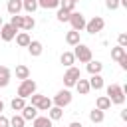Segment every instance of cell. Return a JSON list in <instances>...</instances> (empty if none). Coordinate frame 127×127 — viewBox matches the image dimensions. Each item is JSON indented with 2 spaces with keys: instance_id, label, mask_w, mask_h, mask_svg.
<instances>
[{
  "instance_id": "34",
  "label": "cell",
  "mask_w": 127,
  "mask_h": 127,
  "mask_svg": "<svg viewBox=\"0 0 127 127\" xmlns=\"http://www.w3.org/2000/svg\"><path fill=\"white\" fill-rule=\"evenodd\" d=\"M42 97H44V95H42V93H36V91H34V93H32V95H30V101H32V103H30V105H34V107H36V109H38V103H40V101H42Z\"/></svg>"
},
{
  "instance_id": "19",
  "label": "cell",
  "mask_w": 127,
  "mask_h": 127,
  "mask_svg": "<svg viewBox=\"0 0 127 127\" xmlns=\"http://www.w3.org/2000/svg\"><path fill=\"white\" fill-rule=\"evenodd\" d=\"M89 119H91V123H101V121L105 119V113H103L101 109L93 107V109L89 111Z\"/></svg>"
},
{
  "instance_id": "35",
  "label": "cell",
  "mask_w": 127,
  "mask_h": 127,
  "mask_svg": "<svg viewBox=\"0 0 127 127\" xmlns=\"http://www.w3.org/2000/svg\"><path fill=\"white\" fill-rule=\"evenodd\" d=\"M117 42H119V46H121V48H125V46H127V34H125V32H121V34L117 36Z\"/></svg>"
},
{
  "instance_id": "40",
  "label": "cell",
  "mask_w": 127,
  "mask_h": 127,
  "mask_svg": "<svg viewBox=\"0 0 127 127\" xmlns=\"http://www.w3.org/2000/svg\"><path fill=\"white\" fill-rule=\"evenodd\" d=\"M69 127H83L81 123H77V121H73V123H69Z\"/></svg>"
},
{
  "instance_id": "15",
  "label": "cell",
  "mask_w": 127,
  "mask_h": 127,
  "mask_svg": "<svg viewBox=\"0 0 127 127\" xmlns=\"http://www.w3.org/2000/svg\"><path fill=\"white\" fill-rule=\"evenodd\" d=\"M32 123H34V127H54V121L50 117H40V115H36L32 119Z\"/></svg>"
},
{
  "instance_id": "24",
  "label": "cell",
  "mask_w": 127,
  "mask_h": 127,
  "mask_svg": "<svg viewBox=\"0 0 127 127\" xmlns=\"http://www.w3.org/2000/svg\"><path fill=\"white\" fill-rule=\"evenodd\" d=\"M38 8V2L36 0H22V10H26L28 14H34Z\"/></svg>"
},
{
  "instance_id": "29",
  "label": "cell",
  "mask_w": 127,
  "mask_h": 127,
  "mask_svg": "<svg viewBox=\"0 0 127 127\" xmlns=\"http://www.w3.org/2000/svg\"><path fill=\"white\" fill-rule=\"evenodd\" d=\"M52 105H54V103H52V99H50L48 95H44V97H42V101L38 103V111H48Z\"/></svg>"
},
{
  "instance_id": "11",
  "label": "cell",
  "mask_w": 127,
  "mask_h": 127,
  "mask_svg": "<svg viewBox=\"0 0 127 127\" xmlns=\"http://www.w3.org/2000/svg\"><path fill=\"white\" fill-rule=\"evenodd\" d=\"M14 38H16V44H18L20 48H28V44L32 42V38H30V34H28V32H18Z\"/></svg>"
},
{
  "instance_id": "28",
  "label": "cell",
  "mask_w": 127,
  "mask_h": 127,
  "mask_svg": "<svg viewBox=\"0 0 127 127\" xmlns=\"http://www.w3.org/2000/svg\"><path fill=\"white\" fill-rule=\"evenodd\" d=\"M123 56H127V52H125V48H121V46H117V48H113L111 50V58L115 60V62H119Z\"/></svg>"
},
{
  "instance_id": "12",
  "label": "cell",
  "mask_w": 127,
  "mask_h": 127,
  "mask_svg": "<svg viewBox=\"0 0 127 127\" xmlns=\"http://www.w3.org/2000/svg\"><path fill=\"white\" fill-rule=\"evenodd\" d=\"M87 81H89V87L91 89H95V91L97 89H103V77H101V73H93Z\"/></svg>"
},
{
  "instance_id": "30",
  "label": "cell",
  "mask_w": 127,
  "mask_h": 127,
  "mask_svg": "<svg viewBox=\"0 0 127 127\" xmlns=\"http://www.w3.org/2000/svg\"><path fill=\"white\" fill-rule=\"evenodd\" d=\"M24 123H26V119H24L22 115H14V117H10V127H24Z\"/></svg>"
},
{
  "instance_id": "5",
  "label": "cell",
  "mask_w": 127,
  "mask_h": 127,
  "mask_svg": "<svg viewBox=\"0 0 127 127\" xmlns=\"http://www.w3.org/2000/svg\"><path fill=\"white\" fill-rule=\"evenodd\" d=\"M69 24H71V30H75V32H81L83 28H85V16L81 14V12H71L69 14V20H67Z\"/></svg>"
},
{
  "instance_id": "3",
  "label": "cell",
  "mask_w": 127,
  "mask_h": 127,
  "mask_svg": "<svg viewBox=\"0 0 127 127\" xmlns=\"http://www.w3.org/2000/svg\"><path fill=\"white\" fill-rule=\"evenodd\" d=\"M73 48H75V50H73V56H75V60H79L81 64H87L89 60H93V58H91V50H89L85 44L79 42V44H75Z\"/></svg>"
},
{
  "instance_id": "31",
  "label": "cell",
  "mask_w": 127,
  "mask_h": 127,
  "mask_svg": "<svg viewBox=\"0 0 127 127\" xmlns=\"http://www.w3.org/2000/svg\"><path fill=\"white\" fill-rule=\"evenodd\" d=\"M69 14H71L69 10H65V8H60L56 16H58V20H60V22H67V20H69Z\"/></svg>"
},
{
  "instance_id": "17",
  "label": "cell",
  "mask_w": 127,
  "mask_h": 127,
  "mask_svg": "<svg viewBox=\"0 0 127 127\" xmlns=\"http://www.w3.org/2000/svg\"><path fill=\"white\" fill-rule=\"evenodd\" d=\"M48 117H50L52 121H58V119H62V117H64V109H62V107H58V105H52V107L48 109Z\"/></svg>"
},
{
  "instance_id": "13",
  "label": "cell",
  "mask_w": 127,
  "mask_h": 127,
  "mask_svg": "<svg viewBox=\"0 0 127 127\" xmlns=\"http://www.w3.org/2000/svg\"><path fill=\"white\" fill-rule=\"evenodd\" d=\"M73 87L77 89V93H79V95H87V93H89V89H91V87H89V81H87V79H81V77L75 81V85H73Z\"/></svg>"
},
{
  "instance_id": "41",
  "label": "cell",
  "mask_w": 127,
  "mask_h": 127,
  "mask_svg": "<svg viewBox=\"0 0 127 127\" xmlns=\"http://www.w3.org/2000/svg\"><path fill=\"white\" fill-rule=\"evenodd\" d=\"M2 111H4V103L0 101V113H2Z\"/></svg>"
},
{
  "instance_id": "20",
  "label": "cell",
  "mask_w": 127,
  "mask_h": 127,
  "mask_svg": "<svg viewBox=\"0 0 127 127\" xmlns=\"http://www.w3.org/2000/svg\"><path fill=\"white\" fill-rule=\"evenodd\" d=\"M60 62H62L65 67L73 65V64H75V56H73V52H64V54H62V58H60Z\"/></svg>"
},
{
  "instance_id": "42",
  "label": "cell",
  "mask_w": 127,
  "mask_h": 127,
  "mask_svg": "<svg viewBox=\"0 0 127 127\" xmlns=\"http://www.w3.org/2000/svg\"><path fill=\"white\" fill-rule=\"evenodd\" d=\"M0 26H2V16H0Z\"/></svg>"
},
{
  "instance_id": "39",
  "label": "cell",
  "mask_w": 127,
  "mask_h": 127,
  "mask_svg": "<svg viewBox=\"0 0 127 127\" xmlns=\"http://www.w3.org/2000/svg\"><path fill=\"white\" fill-rule=\"evenodd\" d=\"M121 119H125V121H127V109H123V111H121Z\"/></svg>"
},
{
  "instance_id": "37",
  "label": "cell",
  "mask_w": 127,
  "mask_h": 127,
  "mask_svg": "<svg viewBox=\"0 0 127 127\" xmlns=\"http://www.w3.org/2000/svg\"><path fill=\"white\" fill-rule=\"evenodd\" d=\"M0 127H10V119L2 113H0Z\"/></svg>"
},
{
  "instance_id": "23",
  "label": "cell",
  "mask_w": 127,
  "mask_h": 127,
  "mask_svg": "<svg viewBox=\"0 0 127 127\" xmlns=\"http://www.w3.org/2000/svg\"><path fill=\"white\" fill-rule=\"evenodd\" d=\"M34 26H36V20L32 18V14L30 16H22V30L24 32H30Z\"/></svg>"
},
{
  "instance_id": "10",
  "label": "cell",
  "mask_w": 127,
  "mask_h": 127,
  "mask_svg": "<svg viewBox=\"0 0 127 127\" xmlns=\"http://www.w3.org/2000/svg\"><path fill=\"white\" fill-rule=\"evenodd\" d=\"M6 10H8V14H10V16L20 14V12H22V0H8Z\"/></svg>"
},
{
  "instance_id": "36",
  "label": "cell",
  "mask_w": 127,
  "mask_h": 127,
  "mask_svg": "<svg viewBox=\"0 0 127 127\" xmlns=\"http://www.w3.org/2000/svg\"><path fill=\"white\" fill-rule=\"evenodd\" d=\"M105 6L109 10H117L119 8V0H105Z\"/></svg>"
},
{
  "instance_id": "9",
  "label": "cell",
  "mask_w": 127,
  "mask_h": 127,
  "mask_svg": "<svg viewBox=\"0 0 127 127\" xmlns=\"http://www.w3.org/2000/svg\"><path fill=\"white\" fill-rule=\"evenodd\" d=\"M28 52H30V56H32V58H38V56H42V52H44V46H42V42H40V40H32V42L28 44Z\"/></svg>"
},
{
  "instance_id": "27",
  "label": "cell",
  "mask_w": 127,
  "mask_h": 127,
  "mask_svg": "<svg viewBox=\"0 0 127 127\" xmlns=\"http://www.w3.org/2000/svg\"><path fill=\"white\" fill-rule=\"evenodd\" d=\"M24 105H26V99H24V97H14V99L10 101V107H12L14 111H22Z\"/></svg>"
},
{
  "instance_id": "26",
  "label": "cell",
  "mask_w": 127,
  "mask_h": 127,
  "mask_svg": "<svg viewBox=\"0 0 127 127\" xmlns=\"http://www.w3.org/2000/svg\"><path fill=\"white\" fill-rule=\"evenodd\" d=\"M36 2H38L40 8H46V10H50V8H60V0H36Z\"/></svg>"
},
{
  "instance_id": "14",
  "label": "cell",
  "mask_w": 127,
  "mask_h": 127,
  "mask_svg": "<svg viewBox=\"0 0 127 127\" xmlns=\"http://www.w3.org/2000/svg\"><path fill=\"white\" fill-rule=\"evenodd\" d=\"M10 75H12L10 67H6V65H0V87H6V85L10 83Z\"/></svg>"
},
{
  "instance_id": "32",
  "label": "cell",
  "mask_w": 127,
  "mask_h": 127,
  "mask_svg": "<svg viewBox=\"0 0 127 127\" xmlns=\"http://www.w3.org/2000/svg\"><path fill=\"white\" fill-rule=\"evenodd\" d=\"M10 24H12L16 30H20V28H22V16H20V14H14V16L10 18Z\"/></svg>"
},
{
  "instance_id": "18",
  "label": "cell",
  "mask_w": 127,
  "mask_h": 127,
  "mask_svg": "<svg viewBox=\"0 0 127 127\" xmlns=\"http://www.w3.org/2000/svg\"><path fill=\"white\" fill-rule=\"evenodd\" d=\"M101 69H103V64L101 62H97V60H89L87 62V71L93 75V73H101Z\"/></svg>"
},
{
  "instance_id": "16",
  "label": "cell",
  "mask_w": 127,
  "mask_h": 127,
  "mask_svg": "<svg viewBox=\"0 0 127 127\" xmlns=\"http://www.w3.org/2000/svg\"><path fill=\"white\" fill-rule=\"evenodd\" d=\"M36 115H38V109H36L34 105H24V109H22V117H24L26 121H32Z\"/></svg>"
},
{
  "instance_id": "8",
  "label": "cell",
  "mask_w": 127,
  "mask_h": 127,
  "mask_svg": "<svg viewBox=\"0 0 127 127\" xmlns=\"http://www.w3.org/2000/svg\"><path fill=\"white\" fill-rule=\"evenodd\" d=\"M16 34H18V30H16L12 24H2V26H0V38H2L4 42H12Z\"/></svg>"
},
{
  "instance_id": "4",
  "label": "cell",
  "mask_w": 127,
  "mask_h": 127,
  "mask_svg": "<svg viewBox=\"0 0 127 127\" xmlns=\"http://www.w3.org/2000/svg\"><path fill=\"white\" fill-rule=\"evenodd\" d=\"M36 91V81L34 79H22V83H20V87H18V97H24V99H28L32 93Z\"/></svg>"
},
{
  "instance_id": "25",
  "label": "cell",
  "mask_w": 127,
  "mask_h": 127,
  "mask_svg": "<svg viewBox=\"0 0 127 127\" xmlns=\"http://www.w3.org/2000/svg\"><path fill=\"white\" fill-rule=\"evenodd\" d=\"M65 42H67L69 46H75V44H79V32H75V30H69V32L65 34Z\"/></svg>"
},
{
  "instance_id": "2",
  "label": "cell",
  "mask_w": 127,
  "mask_h": 127,
  "mask_svg": "<svg viewBox=\"0 0 127 127\" xmlns=\"http://www.w3.org/2000/svg\"><path fill=\"white\" fill-rule=\"evenodd\" d=\"M79 77H81L79 67L69 65V67L65 69V73H64V85H65V87H73V85H75V81H77Z\"/></svg>"
},
{
  "instance_id": "38",
  "label": "cell",
  "mask_w": 127,
  "mask_h": 127,
  "mask_svg": "<svg viewBox=\"0 0 127 127\" xmlns=\"http://www.w3.org/2000/svg\"><path fill=\"white\" fill-rule=\"evenodd\" d=\"M117 64L121 65V69H127V56H123V58H121V60H119Z\"/></svg>"
},
{
  "instance_id": "6",
  "label": "cell",
  "mask_w": 127,
  "mask_h": 127,
  "mask_svg": "<svg viewBox=\"0 0 127 127\" xmlns=\"http://www.w3.org/2000/svg\"><path fill=\"white\" fill-rule=\"evenodd\" d=\"M103 26H105V20L101 18V16H93L89 22H85V32H89V34H97V32H101L103 30Z\"/></svg>"
},
{
  "instance_id": "21",
  "label": "cell",
  "mask_w": 127,
  "mask_h": 127,
  "mask_svg": "<svg viewBox=\"0 0 127 127\" xmlns=\"http://www.w3.org/2000/svg\"><path fill=\"white\" fill-rule=\"evenodd\" d=\"M16 77H18V79H28V77H30V67L24 65V64L16 65Z\"/></svg>"
},
{
  "instance_id": "1",
  "label": "cell",
  "mask_w": 127,
  "mask_h": 127,
  "mask_svg": "<svg viewBox=\"0 0 127 127\" xmlns=\"http://www.w3.org/2000/svg\"><path fill=\"white\" fill-rule=\"evenodd\" d=\"M107 97H109L111 103L121 105V103L125 101V91H123V87H121L119 83H111V85L107 87Z\"/></svg>"
},
{
  "instance_id": "7",
  "label": "cell",
  "mask_w": 127,
  "mask_h": 127,
  "mask_svg": "<svg viewBox=\"0 0 127 127\" xmlns=\"http://www.w3.org/2000/svg\"><path fill=\"white\" fill-rule=\"evenodd\" d=\"M54 105H58V107H65V105H69L71 103V91L69 89H62V91H58L56 93V97H54V101H52Z\"/></svg>"
},
{
  "instance_id": "22",
  "label": "cell",
  "mask_w": 127,
  "mask_h": 127,
  "mask_svg": "<svg viewBox=\"0 0 127 127\" xmlns=\"http://www.w3.org/2000/svg\"><path fill=\"white\" fill-rule=\"evenodd\" d=\"M95 107H97V109H101V111H107V109L111 107V101H109V97H107V95H101V97H97V101H95Z\"/></svg>"
},
{
  "instance_id": "33",
  "label": "cell",
  "mask_w": 127,
  "mask_h": 127,
  "mask_svg": "<svg viewBox=\"0 0 127 127\" xmlns=\"http://www.w3.org/2000/svg\"><path fill=\"white\" fill-rule=\"evenodd\" d=\"M60 8H65V10L73 12V8H75V2H73V0H60Z\"/></svg>"
},
{
  "instance_id": "43",
  "label": "cell",
  "mask_w": 127,
  "mask_h": 127,
  "mask_svg": "<svg viewBox=\"0 0 127 127\" xmlns=\"http://www.w3.org/2000/svg\"><path fill=\"white\" fill-rule=\"evenodd\" d=\"M73 2H79V0H73Z\"/></svg>"
}]
</instances>
